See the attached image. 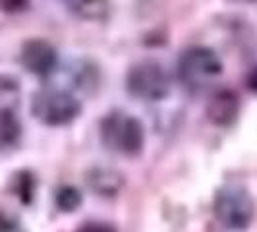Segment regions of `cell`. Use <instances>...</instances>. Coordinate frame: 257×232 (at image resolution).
<instances>
[{
	"label": "cell",
	"mask_w": 257,
	"mask_h": 232,
	"mask_svg": "<svg viewBox=\"0 0 257 232\" xmlns=\"http://www.w3.org/2000/svg\"><path fill=\"white\" fill-rule=\"evenodd\" d=\"M99 140L108 153L136 159L145 149V126L128 110L112 108L99 120Z\"/></svg>",
	"instance_id": "obj_1"
},
{
	"label": "cell",
	"mask_w": 257,
	"mask_h": 232,
	"mask_svg": "<svg viewBox=\"0 0 257 232\" xmlns=\"http://www.w3.org/2000/svg\"><path fill=\"white\" fill-rule=\"evenodd\" d=\"M31 116L47 128H64L74 124L83 112V103L72 89L43 85L31 93Z\"/></svg>",
	"instance_id": "obj_2"
},
{
	"label": "cell",
	"mask_w": 257,
	"mask_h": 232,
	"mask_svg": "<svg viewBox=\"0 0 257 232\" xmlns=\"http://www.w3.org/2000/svg\"><path fill=\"white\" fill-rule=\"evenodd\" d=\"M224 66L215 49L207 45H190L178 54L176 60V77L180 85L193 95L215 83L222 74Z\"/></svg>",
	"instance_id": "obj_3"
},
{
	"label": "cell",
	"mask_w": 257,
	"mask_h": 232,
	"mask_svg": "<svg viewBox=\"0 0 257 232\" xmlns=\"http://www.w3.org/2000/svg\"><path fill=\"white\" fill-rule=\"evenodd\" d=\"M124 89L130 97L143 101V103H159L165 101L172 81L167 68L155 58H142L128 68L124 77Z\"/></svg>",
	"instance_id": "obj_4"
},
{
	"label": "cell",
	"mask_w": 257,
	"mask_h": 232,
	"mask_svg": "<svg viewBox=\"0 0 257 232\" xmlns=\"http://www.w3.org/2000/svg\"><path fill=\"white\" fill-rule=\"evenodd\" d=\"M213 213H215V219L219 220L224 228L245 230L255 220L257 205L253 195L249 193L245 186L228 182L215 192Z\"/></svg>",
	"instance_id": "obj_5"
},
{
	"label": "cell",
	"mask_w": 257,
	"mask_h": 232,
	"mask_svg": "<svg viewBox=\"0 0 257 232\" xmlns=\"http://www.w3.org/2000/svg\"><path fill=\"white\" fill-rule=\"evenodd\" d=\"M60 64V54L51 41L43 37L27 39L20 49V66L39 79L51 77Z\"/></svg>",
	"instance_id": "obj_6"
},
{
	"label": "cell",
	"mask_w": 257,
	"mask_h": 232,
	"mask_svg": "<svg viewBox=\"0 0 257 232\" xmlns=\"http://www.w3.org/2000/svg\"><path fill=\"white\" fill-rule=\"evenodd\" d=\"M240 97L232 89H217L205 104L207 120L217 128H230L240 116Z\"/></svg>",
	"instance_id": "obj_7"
},
{
	"label": "cell",
	"mask_w": 257,
	"mask_h": 232,
	"mask_svg": "<svg viewBox=\"0 0 257 232\" xmlns=\"http://www.w3.org/2000/svg\"><path fill=\"white\" fill-rule=\"evenodd\" d=\"M85 186L97 197H116L126 186V176L114 167L93 165L85 170Z\"/></svg>",
	"instance_id": "obj_8"
},
{
	"label": "cell",
	"mask_w": 257,
	"mask_h": 232,
	"mask_svg": "<svg viewBox=\"0 0 257 232\" xmlns=\"http://www.w3.org/2000/svg\"><path fill=\"white\" fill-rule=\"evenodd\" d=\"M68 79L72 83L74 93H83V95H95L101 89L103 74L101 68L95 60L89 58H77L68 68Z\"/></svg>",
	"instance_id": "obj_9"
},
{
	"label": "cell",
	"mask_w": 257,
	"mask_h": 232,
	"mask_svg": "<svg viewBox=\"0 0 257 232\" xmlns=\"http://www.w3.org/2000/svg\"><path fill=\"white\" fill-rule=\"evenodd\" d=\"M66 6L81 22H104L110 16L112 0H66Z\"/></svg>",
	"instance_id": "obj_10"
},
{
	"label": "cell",
	"mask_w": 257,
	"mask_h": 232,
	"mask_svg": "<svg viewBox=\"0 0 257 232\" xmlns=\"http://www.w3.org/2000/svg\"><path fill=\"white\" fill-rule=\"evenodd\" d=\"M24 126L16 112H0V153H6L22 142Z\"/></svg>",
	"instance_id": "obj_11"
},
{
	"label": "cell",
	"mask_w": 257,
	"mask_h": 232,
	"mask_svg": "<svg viewBox=\"0 0 257 232\" xmlns=\"http://www.w3.org/2000/svg\"><path fill=\"white\" fill-rule=\"evenodd\" d=\"M10 192L20 199L22 205H31L35 199V192H37V178L31 170L22 168L18 172H14L10 178Z\"/></svg>",
	"instance_id": "obj_12"
},
{
	"label": "cell",
	"mask_w": 257,
	"mask_h": 232,
	"mask_svg": "<svg viewBox=\"0 0 257 232\" xmlns=\"http://www.w3.org/2000/svg\"><path fill=\"white\" fill-rule=\"evenodd\" d=\"M22 104V85L18 77L0 74V112H18Z\"/></svg>",
	"instance_id": "obj_13"
},
{
	"label": "cell",
	"mask_w": 257,
	"mask_h": 232,
	"mask_svg": "<svg viewBox=\"0 0 257 232\" xmlns=\"http://www.w3.org/2000/svg\"><path fill=\"white\" fill-rule=\"evenodd\" d=\"M54 207L60 213H74L79 207L83 205V193L79 188L72 186V184H62L54 190Z\"/></svg>",
	"instance_id": "obj_14"
},
{
	"label": "cell",
	"mask_w": 257,
	"mask_h": 232,
	"mask_svg": "<svg viewBox=\"0 0 257 232\" xmlns=\"http://www.w3.org/2000/svg\"><path fill=\"white\" fill-rule=\"evenodd\" d=\"M0 232H26L22 220L6 211H0Z\"/></svg>",
	"instance_id": "obj_15"
},
{
	"label": "cell",
	"mask_w": 257,
	"mask_h": 232,
	"mask_svg": "<svg viewBox=\"0 0 257 232\" xmlns=\"http://www.w3.org/2000/svg\"><path fill=\"white\" fill-rule=\"evenodd\" d=\"M76 232H118V228L106 220H85L81 226H77Z\"/></svg>",
	"instance_id": "obj_16"
},
{
	"label": "cell",
	"mask_w": 257,
	"mask_h": 232,
	"mask_svg": "<svg viewBox=\"0 0 257 232\" xmlns=\"http://www.w3.org/2000/svg\"><path fill=\"white\" fill-rule=\"evenodd\" d=\"M31 0H0V10L6 14H20L29 8Z\"/></svg>",
	"instance_id": "obj_17"
},
{
	"label": "cell",
	"mask_w": 257,
	"mask_h": 232,
	"mask_svg": "<svg viewBox=\"0 0 257 232\" xmlns=\"http://www.w3.org/2000/svg\"><path fill=\"white\" fill-rule=\"evenodd\" d=\"M245 85H247V89L251 91V93L257 95V66L249 70V74L245 77Z\"/></svg>",
	"instance_id": "obj_18"
},
{
	"label": "cell",
	"mask_w": 257,
	"mask_h": 232,
	"mask_svg": "<svg viewBox=\"0 0 257 232\" xmlns=\"http://www.w3.org/2000/svg\"><path fill=\"white\" fill-rule=\"evenodd\" d=\"M228 2H236V4H251L255 0H228Z\"/></svg>",
	"instance_id": "obj_19"
}]
</instances>
